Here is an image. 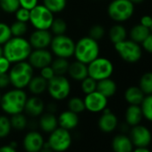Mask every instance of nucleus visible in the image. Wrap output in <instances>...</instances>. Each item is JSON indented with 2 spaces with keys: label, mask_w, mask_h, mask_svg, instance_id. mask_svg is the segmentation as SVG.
I'll return each instance as SVG.
<instances>
[{
  "label": "nucleus",
  "mask_w": 152,
  "mask_h": 152,
  "mask_svg": "<svg viewBox=\"0 0 152 152\" xmlns=\"http://www.w3.org/2000/svg\"><path fill=\"white\" fill-rule=\"evenodd\" d=\"M32 48L24 37H12L3 45V56L11 63L27 61Z\"/></svg>",
  "instance_id": "1"
},
{
  "label": "nucleus",
  "mask_w": 152,
  "mask_h": 152,
  "mask_svg": "<svg viewBox=\"0 0 152 152\" xmlns=\"http://www.w3.org/2000/svg\"><path fill=\"white\" fill-rule=\"evenodd\" d=\"M27 99V94L23 90L14 88L2 95L0 106L5 113L13 115L24 111Z\"/></svg>",
  "instance_id": "2"
},
{
  "label": "nucleus",
  "mask_w": 152,
  "mask_h": 152,
  "mask_svg": "<svg viewBox=\"0 0 152 152\" xmlns=\"http://www.w3.org/2000/svg\"><path fill=\"white\" fill-rule=\"evenodd\" d=\"M99 42L90 36H86L75 42L73 56L77 61L88 64L99 56Z\"/></svg>",
  "instance_id": "3"
},
{
  "label": "nucleus",
  "mask_w": 152,
  "mask_h": 152,
  "mask_svg": "<svg viewBox=\"0 0 152 152\" xmlns=\"http://www.w3.org/2000/svg\"><path fill=\"white\" fill-rule=\"evenodd\" d=\"M8 72L11 85L15 89H25L33 77V67L28 61L13 64Z\"/></svg>",
  "instance_id": "4"
},
{
  "label": "nucleus",
  "mask_w": 152,
  "mask_h": 152,
  "mask_svg": "<svg viewBox=\"0 0 152 152\" xmlns=\"http://www.w3.org/2000/svg\"><path fill=\"white\" fill-rule=\"evenodd\" d=\"M134 13V5L130 0H113L107 7L108 16L116 23L129 20Z\"/></svg>",
  "instance_id": "5"
},
{
  "label": "nucleus",
  "mask_w": 152,
  "mask_h": 152,
  "mask_svg": "<svg viewBox=\"0 0 152 152\" xmlns=\"http://www.w3.org/2000/svg\"><path fill=\"white\" fill-rule=\"evenodd\" d=\"M88 66V75L95 81L99 82L103 79L110 78L114 72L113 63L106 57L99 56L90 64Z\"/></svg>",
  "instance_id": "6"
},
{
  "label": "nucleus",
  "mask_w": 152,
  "mask_h": 152,
  "mask_svg": "<svg viewBox=\"0 0 152 152\" xmlns=\"http://www.w3.org/2000/svg\"><path fill=\"white\" fill-rule=\"evenodd\" d=\"M49 96L55 100H64L71 93V83L65 75H55L48 81V89Z\"/></svg>",
  "instance_id": "7"
},
{
  "label": "nucleus",
  "mask_w": 152,
  "mask_h": 152,
  "mask_svg": "<svg viewBox=\"0 0 152 152\" xmlns=\"http://www.w3.org/2000/svg\"><path fill=\"white\" fill-rule=\"evenodd\" d=\"M49 47L52 54L56 57L68 59L73 56L75 42L72 38L65 34L54 35Z\"/></svg>",
  "instance_id": "8"
},
{
  "label": "nucleus",
  "mask_w": 152,
  "mask_h": 152,
  "mask_svg": "<svg viewBox=\"0 0 152 152\" xmlns=\"http://www.w3.org/2000/svg\"><path fill=\"white\" fill-rule=\"evenodd\" d=\"M54 14L44 5H37L30 11V23L35 30H49L54 21Z\"/></svg>",
  "instance_id": "9"
},
{
  "label": "nucleus",
  "mask_w": 152,
  "mask_h": 152,
  "mask_svg": "<svg viewBox=\"0 0 152 152\" xmlns=\"http://www.w3.org/2000/svg\"><path fill=\"white\" fill-rule=\"evenodd\" d=\"M115 49L120 57L127 63H136L142 56V48L140 44L132 39H124L121 42L114 44Z\"/></svg>",
  "instance_id": "10"
},
{
  "label": "nucleus",
  "mask_w": 152,
  "mask_h": 152,
  "mask_svg": "<svg viewBox=\"0 0 152 152\" xmlns=\"http://www.w3.org/2000/svg\"><path fill=\"white\" fill-rule=\"evenodd\" d=\"M48 144L56 152H63L69 148L72 144V136L68 130L58 127L50 132Z\"/></svg>",
  "instance_id": "11"
},
{
  "label": "nucleus",
  "mask_w": 152,
  "mask_h": 152,
  "mask_svg": "<svg viewBox=\"0 0 152 152\" xmlns=\"http://www.w3.org/2000/svg\"><path fill=\"white\" fill-rule=\"evenodd\" d=\"M53 54L47 48L32 49L28 58V62L33 67V69H39L50 65L53 61Z\"/></svg>",
  "instance_id": "12"
},
{
  "label": "nucleus",
  "mask_w": 152,
  "mask_h": 152,
  "mask_svg": "<svg viewBox=\"0 0 152 152\" xmlns=\"http://www.w3.org/2000/svg\"><path fill=\"white\" fill-rule=\"evenodd\" d=\"M83 100L85 108L91 113L102 112L107 106V98L97 91L86 94Z\"/></svg>",
  "instance_id": "13"
},
{
  "label": "nucleus",
  "mask_w": 152,
  "mask_h": 152,
  "mask_svg": "<svg viewBox=\"0 0 152 152\" xmlns=\"http://www.w3.org/2000/svg\"><path fill=\"white\" fill-rule=\"evenodd\" d=\"M53 34L49 30H35L29 38V42L33 49L48 48L50 46Z\"/></svg>",
  "instance_id": "14"
},
{
  "label": "nucleus",
  "mask_w": 152,
  "mask_h": 152,
  "mask_svg": "<svg viewBox=\"0 0 152 152\" xmlns=\"http://www.w3.org/2000/svg\"><path fill=\"white\" fill-rule=\"evenodd\" d=\"M152 136L148 128L137 124L134 125L131 132V140L137 147H147L151 141Z\"/></svg>",
  "instance_id": "15"
},
{
  "label": "nucleus",
  "mask_w": 152,
  "mask_h": 152,
  "mask_svg": "<svg viewBox=\"0 0 152 152\" xmlns=\"http://www.w3.org/2000/svg\"><path fill=\"white\" fill-rule=\"evenodd\" d=\"M43 145V137L37 132H30L23 139V147L27 152H39Z\"/></svg>",
  "instance_id": "16"
},
{
  "label": "nucleus",
  "mask_w": 152,
  "mask_h": 152,
  "mask_svg": "<svg viewBox=\"0 0 152 152\" xmlns=\"http://www.w3.org/2000/svg\"><path fill=\"white\" fill-rule=\"evenodd\" d=\"M70 78L75 82H82L88 75V66L86 64H83L80 61L75 60L72 63H70L68 72Z\"/></svg>",
  "instance_id": "17"
},
{
  "label": "nucleus",
  "mask_w": 152,
  "mask_h": 152,
  "mask_svg": "<svg viewBox=\"0 0 152 152\" xmlns=\"http://www.w3.org/2000/svg\"><path fill=\"white\" fill-rule=\"evenodd\" d=\"M99 120V127L104 132H111L117 126V117L108 108H105Z\"/></svg>",
  "instance_id": "18"
},
{
  "label": "nucleus",
  "mask_w": 152,
  "mask_h": 152,
  "mask_svg": "<svg viewBox=\"0 0 152 152\" xmlns=\"http://www.w3.org/2000/svg\"><path fill=\"white\" fill-rule=\"evenodd\" d=\"M45 108L44 101L39 97L33 95L31 98H28L25 103L24 111L31 116H39L43 114Z\"/></svg>",
  "instance_id": "19"
},
{
  "label": "nucleus",
  "mask_w": 152,
  "mask_h": 152,
  "mask_svg": "<svg viewBox=\"0 0 152 152\" xmlns=\"http://www.w3.org/2000/svg\"><path fill=\"white\" fill-rule=\"evenodd\" d=\"M58 124L60 127L66 129V130H72L74 129L79 124V116L78 114L73 113L71 110L64 111L60 114V115L57 118Z\"/></svg>",
  "instance_id": "20"
},
{
  "label": "nucleus",
  "mask_w": 152,
  "mask_h": 152,
  "mask_svg": "<svg viewBox=\"0 0 152 152\" xmlns=\"http://www.w3.org/2000/svg\"><path fill=\"white\" fill-rule=\"evenodd\" d=\"M27 88L29 89L30 92L32 95L39 96L47 91L48 89V81L45 80L40 75L34 76L31 78V82L29 83Z\"/></svg>",
  "instance_id": "21"
},
{
  "label": "nucleus",
  "mask_w": 152,
  "mask_h": 152,
  "mask_svg": "<svg viewBox=\"0 0 152 152\" xmlns=\"http://www.w3.org/2000/svg\"><path fill=\"white\" fill-rule=\"evenodd\" d=\"M117 91V85L111 78H107L97 82V91L104 95L106 98L113 97Z\"/></svg>",
  "instance_id": "22"
},
{
  "label": "nucleus",
  "mask_w": 152,
  "mask_h": 152,
  "mask_svg": "<svg viewBox=\"0 0 152 152\" xmlns=\"http://www.w3.org/2000/svg\"><path fill=\"white\" fill-rule=\"evenodd\" d=\"M145 96L139 86H131L124 92V99L130 105L140 106Z\"/></svg>",
  "instance_id": "23"
},
{
  "label": "nucleus",
  "mask_w": 152,
  "mask_h": 152,
  "mask_svg": "<svg viewBox=\"0 0 152 152\" xmlns=\"http://www.w3.org/2000/svg\"><path fill=\"white\" fill-rule=\"evenodd\" d=\"M143 117L140 106L139 105H130L125 112V119L129 125L134 126L140 123Z\"/></svg>",
  "instance_id": "24"
},
{
  "label": "nucleus",
  "mask_w": 152,
  "mask_h": 152,
  "mask_svg": "<svg viewBox=\"0 0 152 152\" xmlns=\"http://www.w3.org/2000/svg\"><path fill=\"white\" fill-rule=\"evenodd\" d=\"M112 146L115 152H132V142L125 135L115 136L113 140Z\"/></svg>",
  "instance_id": "25"
},
{
  "label": "nucleus",
  "mask_w": 152,
  "mask_h": 152,
  "mask_svg": "<svg viewBox=\"0 0 152 152\" xmlns=\"http://www.w3.org/2000/svg\"><path fill=\"white\" fill-rule=\"evenodd\" d=\"M58 120L56 116L52 113H46L41 115L39 119V126L42 131L46 132H51L57 128Z\"/></svg>",
  "instance_id": "26"
},
{
  "label": "nucleus",
  "mask_w": 152,
  "mask_h": 152,
  "mask_svg": "<svg viewBox=\"0 0 152 152\" xmlns=\"http://www.w3.org/2000/svg\"><path fill=\"white\" fill-rule=\"evenodd\" d=\"M150 32L151 31L148 28L144 27L140 23L137 24L133 26L130 31V39L138 44H140L150 34Z\"/></svg>",
  "instance_id": "27"
},
{
  "label": "nucleus",
  "mask_w": 152,
  "mask_h": 152,
  "mask_svg": "<svg viewBox=\"0 0 152 152\" xmlns=\"http://www.w3.org/2000/svg\"><path fill=\"white\" fill-rule=\"evenodd\" d=\"M109 39L113 44H116L118 42H121L124 39H126L127 37V31L126 29L122 24H115L113 25L108 33Z\"/></svg>",
  "instance_id": "28"
},
{
  "label": "nucleus",
  "mask_w": 152,
  "mask_h": 152,
  "mask_svg": "<svg viewBox=\"0 0 152 152\" xmlns=\"http://www.w3.org/2000/svg\"><path fill=\"white\" fill-rule=\"evenodd\" d=\"M69 61L66 58L62 57H56L53 59L51 63V67L54 70V72L56 75H65L68 72L69 68Z\"/></svg>",
  "instance_id": "29"
},
{
  "label": "nucleus",
  "mask_w": 152,
  "mask_h": 152,
  "mask_svg": "<svg viewBox=\"0 0 152 152\" xmlns=\"http://www.w3.org/2000/svg\"><path fill=\"white\" fill-rule=\"evenodd\" d=\"M139 87L145 95L152 94V72H147L142 74L139 82Z\"/></svg>",
  "instance_id": "30"
},
{
  "label": "nucleus",
  "mask_w": 152,
  "mask_h": 152,
  "mask_svg": "<svg viewBox=\"0 0 152 152\" xmlns=\"http://www.w3.org/2000/svg\"><path fill=\"white\" fill-rule=\"evenodd\" d=\"M53 14L64 11L67 5V0H43V4Z\"/></svg>",
  "instance_id": "31"
},
{
  "label": "nucleus",
  "mask_w": 152,
  "mask_h": 152,
  "mask_svg": "<svg viewBox=\"0 0 152 152\" xmlns=\"http://www.w3.org/2000/svg\"><path fill=\"white\" fill-rule=\"evenodd\" d=\"M49 31L54 35L65 34V32L67 31V23L62 18H55L51 24Z\"/></svg>",
  "instance_id": "32"
},
{
  "label": "nucleus",
  "mask_w": 152,
  "mask_h": 152,
  "mask_svg": "<svg viewBox=\"0 0 152 152\" xmlns=\"http://www.w3.org/2000/svg\"><path fill=\"white\" fill-rule=\"evenodd\" d=\"M68 108H69V110H71L76 114H81L84 110H86L84 100L79 97H72V99H69Z\"/></svg>",
  "instance_id": "33"
},
{
  "label": "nucleus",
  "mask_w": 152,
  "mask_h": 152,
  "mask_svg": "<svg viewBox=\"0 0 152 152\" xmlns=\"http://www.w3.org/2000/svg\"><path fill=\"white\" fill-rule=\"evenodd\" d=\"M10 29L13 37H23L28 31V25L27 23L15 20L10 25Z\"/></svg>",
  "instance_id": "34"
},
{
  "label": "nucleus",
  "mask_w": 152,
  "mask_h": 152,
  "mask_svg": "<svg viewBox=\"0 0 152 152\" xmlns=\"http://www.w3.org/2000/svg\"><path fill=\"white\" fill-rule=\"evenodd\" d=\"M140 108L143 116L148 121L152 122V94L146 95L140 104Z\"/></svg>",
  "instance_id": "35"
},
{
  "label": "nucleus",
  "mask_w": 152,
  "mask_h": 152,
  "mask_svg": "<svg viewBox=\"0 0 152 152\" xmlns=\"http://www.w3.org/2000/svg\"><path fill=\"white\" fill-rule=\"evenodd\" d=\"M20 7L19 0H0V8L5 13L15 14Z\"/></svg>",
  "instance_id": "36"
},
{
  "label": "nucleus",
  "mask_w": 152,
  "mask_h": 152,
  "mask_svg": "<svg viewBox=\"0 0 152 152\" xmlns=\"http://www.w3.org/2000/svg\"><path fill=\"white\" fill-rule=\"evenodd\" d=\"M10 122H11L12 128L19 130V131L23 130L27 125V119L25 115H23L22 113L13 115L12 117L10 118Z\"/></svg>",
  "instance_id": "37"
},
{
  "label": "nucleus",
  "mask_w": 152,
  "mask_h": 152,
  "mask_svg": "<svg viewBox=\"0 0 152 152\" xmlns=\"http://www.w3.org/2000/svg\"><path fill=\"white\" fill-rule=\"evenodd\" d=\"M81 88L84 94L91 93L97 91V81H95L90 76H87L85 79L81 82Z\"/></svg>",
  "instance_id": "38"
},
{
  "label": "nucleus",
  "mask_w": 152,
  "mask_h": 152,
  "mask_svg": "<svg viewBox=\"0 0 152 152\" xmlns=\"http://www.w3.org/2000/svg\"><path fill=\"white\" fill-rule=\"evenodd\" d=\"M11 129L10 118L6 115H0V138L7 137L10 133Z\"/></svg>",
  "instance_id": "39"
},
{
  "label": "nucleus",
  "mask_w": 152,
  "mask_h": 152,
  "mask_svg": "<svg viewBox=\"0 0 152 152\" xmlns=\"http://www.w3.org/2000/svg\"><path fill=\"white\" fill-rule=\"evenodd\" d=\"M10 25L6 23H0V45L3 46L12 38Z\"/></svg>",
  "instance_id": "40"
},
{
  "label": "nucleus",
  "mask_w": 152,
  "mask_h": 152,
  "mask_svg": "<svg viewBox=\"0 0 152 152\" xmlns=\"http://www.w3.org/2000/svg\"><path fill=\"white\" fill-rule=\"evenodd\" d=\"M89 36L92 39H94L95 40L99 41V39H103V37L105 36V28L101 25L96 24L93 25L89 31Z\"/></svg>",
  "instance_id": "41"
},
{
  "label": "nucleus",
  "mask_w": 152,
  "mask_h": 152,
  "mask_svg": "<svg viewBox=\"0 0 152 152\" xmlns=\"http://www.w3.org/2000/svg\"><path fill=\"white\" fill-rule=\"evenodd\" d=\"M15 16L16 21L28 23L30 21V10H28L26 8H23V7H20L15 13Z\"/></svg>",
  "instance_id": "42"
},
{
  "label": "nucleus",
  "mask_w": 152,
  "mask_h": 152,
  "mask_svg": "<svg viewBox=\"0 0 152 152\" xmlns=\"http://www.w3.org/2000/svg\"><path fill=\"white\" fill-rule=\"evenodd\" d=\"M39 75L41 76V77H43L45 80L49 81L50 79H52L54 77L56 74H55L54 70L52 69L51 65H48V66H45L39 70Z\"/></svg>",
  "instance_id": "43"
},
{
  "label": "nucleus",
  "mask_w": 152,
  "mask_h": 152,
  "mask_svg": "<svg viewBox=\"0 0 152 152\" xmlns=\"http://www.w3.org/2000/svg\"><path fill=\"white\" fill-rule=\"evenodd\" d=\"M11 65L12 64L4 56H0V74L7 73L11 68Z\"/></svg>",
  "instance_id": "44"
},
{
  "label": "nucleus",
  "mask_w": 152,
  "mask_h": 152,
  "mask_svg": "<svg viewBox=\"0 0 152 152\" xmlns=\"http://www.w3.org/2000/svg\"><path fill=\"white\" fill-rule=\"evenodd\" d=\"M19 2L21 7L26 8L30 11L39 5V0H19Z\"/></svg>",
  "instance_id": "45"
},
{
  "label": "nucleus",
  "mask_w": 152,
  "mask_h": 152,
  "mask_svg": "<svg viewBox=\"0 0 152 152\" xmlns=\"http://www.w3.org/2000/svg\"><path fill=\"white\" fill-rule=\"evenodd\" d=\"M9 85H11V83H10V79H9V76H8V72L0 74V90L7 89Z\"/></svg>",
  "instance_id": "46"
},
{
  "label": "nucleus",
  "mask_w": 152,
  "mask_h": 152,
  "mask_svg": "<svg viewBox=\"0 0 152 152\" xmlns=\"http://www.w3.org/2000/svg\"><path fill=\"white\" fill-rule=\"evenodd\" d=\"M142 48L148 53H152V33L150 34L141 42Z\"/></svg>",
  "instance_id": "47"
},
{
  "label": "nucleus",
  "mask_w": 152,
  "mask_h": 152,
  "mask_svg": "<svg viewBox=\"0 0 152 152\" xmlns=\"http://www.w3.org/2000/svg\"><path fill=\"white\" fill-rule=\"evenodd\" d=\"M140 23L141 25H143L144 27H147L150 30L151 25H152V16L149 15H144L140 18Z\"/></svg>",
  "instance_id": "48"
},
{
  "label": "nucleus",
  "mask_w": 152,
  "mask_h": 152,
  "mask_svg": "<svg viewBox=\"0 0 152 152\" xmlns=\"http://www.w3.org/2000/svg\"><path fill=\"white\" fill-rule=\"evenodd\" d=\"M0 152H16V150L15 149L13 146L7 145V146H3L0 148Z\"/></svg>",
  "instance_id": "49"
},
{
  "label": "nucleus",
  "mask_w": 152,
  "mask_h": 152,
  "mask_svg": "<svg viewBox=\"0 0 152 152\" xmlns=\"http://www.w3.org/2000/svg\"><path fill=\"white\" fill-rule=\"evenodd\" d=\"M39 152H54V150L49 147V145H48V143H47V144L44 143L43 148L39 150Z\"/></svg>",
  "instance_id": "50"
},
{
  "label": "nucleus",
  "mask_w": 152,
  "mask_h": 152,
  "mask_svg": "<svg viewBox=\"0 0 152 152\" xmlns=\"http://www.w3.org/2000/svg\"><path fill=\"white\" fill-rule=\"evenodd\" d=\"M133 152H150L148 148H146V147H138Z\"/></svg>",
  "instance_id": "51"
},
{
  "label": "nucleus",
  "mask_w": 152,
  "mask_h": 152,
  "mask_svg": "<svg viewBox=\"0 0 152 152\" xmlns=\"http://www.w3.org/2000/svg\"><path fill=\"white\" fill-rule=\"evenodd\" d=\"M130 1L133 4V5H138V4H141L144 0H130Z\"/></svg>",
  "instance_id": "52"
},
{
  "label": "nucleus",
  "mask_w": 152,
  "mask_h": 152,
  "mask_svg": "<svg viewBox=\"0 0 152 152\" xmlns=\"http://www.w3.org/2000/svg\"><path fill=\"white\" fill-rule=\"evenodd\" d=\"M3 56V46L0 45V56Z\"/></svg>",
  "instance_id": "53"
},
{
  "label": "nucleus",
  "mask_w": 152,
  "mask_h": 152,
  "mask_svg": "<svg viewBox=\"0 0 152 152\" xmlns=\"http://www.w3.org/2000/svg\"><path fill=\"white\" fill-rule=\"evenodd\" d=\"M1 98H2V94L0 93V101H1Z\"/></svg>",
  "instance_id": "54"
},
{
  "label": "nucleus",
  "mask_w": 152,
  "mask_h": 152,
  "mask_svg": "<svg viewBox=\"0 0 152 152\" xmlns=\"http://www.w3.org/2000/svg\"><path fill=\"white\" fill-rule=\"evenodd\" d=\"M150 31H151V33H152V25H151V28H150Z\"/></svg>",
  "instance_id": "55"
}]
</instances>
